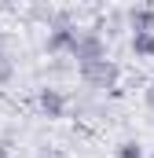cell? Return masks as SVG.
Listing matches in <instances>:
<instances>
[{"mask_svg": "<svg viewBox=\"0 0 154 158\" xmlns=\"http://www.w3.org/2000/svg\"><path fill=\"white\" fill-rule=\"evenodd\" d=\"M74 59L81 63V70H84V66H95V63H103V59H107V52H103V40L95 37V33H77Z\"/></svg>", "mask_w": 154, "mask_h": 158, "instance_id": "6da1fadb", "label": "cell"}, {"mask_svg": "<svg viewBox=\"0 0 154 158\" xmlns=\"http://www.w3.org/2000/svg\"><path fill=\"white\" fill-rule=\"evenodd\" d=\"M81 77L88 81L92 88H110V85L117 81V66L103 59V63H95V66H84V70H81Z\"/></svg>", "mask_w": 154, "mask_h": 158, "instance_id": "7a4b0ae2", "label": "cell"}, {"mask_svg": "<svg viewBox=\"0 0 154 158\" xmlns=\"http://www.w3.org/2000/svg\"><path fill=\"white\" fill-rule=\"evenodd\" d=\"M40 107H44V114H48V118H63L66 99H63V92H59V88H44V92H40Z\"/></svg>", "mask_w": 154, "mask_h": 158, "instance_id": "3957f363", "label": "cell"}, {"mask_svg": "<svg viewBox=\"0 0 154 158\" xmlns=\"http://www.w3.org/2000/svg\"><path fill=\"white\" fill-rule=\"evenodd\" d=\"M74 44H77V33L74 30H55L51 37H48V52H74Z\"/></svg>", "mask_w": 154, "mask_h": 158, "instance_id": "277c9868", "label": "cell"}, {"mask_svg": "<svg viewBox=\"0 0 154 158\" xmlns=\"http://www.w3.org/2000/svg\"><path fill=\"white\" fill-rule=\"evenodd\" d=\"M132 48H136L140 55L154 59V30H147V33H136V37H132Z\"/></svg>", "mask_w": 154, "mask_h": 158, "instance_id": "5b68a950", "label": "cell"}, {"mask_svg": "<svg viewBox=\"0 0 154 158\" xmlns=\"http://www.w3.org/2000/svg\"><path fill=\"white\" fill-rule=\"evenodd\" d=\"M117 158H143V151H140V143H121Z\"/></svg>", "mask_w": 154, "mask_h": 158, "instance_id": "8992f818", "label": "cell"}]
</instances>
